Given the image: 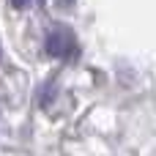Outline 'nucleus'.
Instances as JSON below:
<instances>
[{"label":"nucleus","instance_id":"f257e3e1","mask_svg":"<svg viewBox=\"0 0 156 156\" xmlns=\"http://www.w3.org/2000/svg\"><path fill=\"white\" fill-rule=\"evenodd\" d=\"M44 49L49 58L55 60H71L77 55V38L69 27H52L47 33V41H44Z\"/></svg>","mask_w":156,"mask_h":156},{"label":"nucleus","instance_id":"f03ea898","mask_svg":"<svg viewBox=\"0 0 156 156\" xmlns=\"http://www.w3.org/2000/svg\"><path fill=\"white\" fill-rule=\"evenodd\" d=\"M27 3H30V0H11V5H14V8H25Z\"/></svg>","mask_w":156,"mask_h":156}]
</instances>
